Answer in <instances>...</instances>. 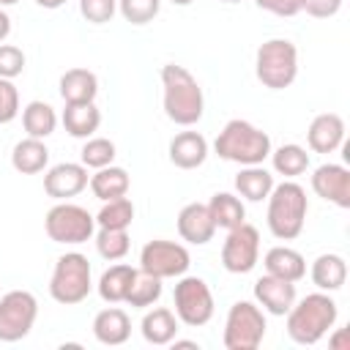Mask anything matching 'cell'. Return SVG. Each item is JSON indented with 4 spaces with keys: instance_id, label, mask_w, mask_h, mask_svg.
Wrapping results in <instances>:
<instances>
[{
    "instance_id": "cell-33",
    "label": "cell",
    "mask_w": 350,
    "mask_h": 350,
    "mask_svg": "<svg viewBox=\"0 0 350 350\" xmlns=\"http://www.w3.org/2000/svg\"><path fill=\"white\" fill-rule=\"evenodd\" d=\"M131 221H134V202L129 197L107 200L101 205V211L96 213V224L98 227H109V230H129Z\"/></svg>"
},
{
    "instance_id": "cell-10",
    "label": "cell",
    "mask_w": 350,
    "mask_h": 350,
    "mask_svg": "<svg viewBox=\"0 0 350 350\" xmlns=\"http://www.w3.org/2000/svg\"><path fill=\"white\" fill-rule=\"evenodd\" d=\"M38 317V301L30 290H8L0 298V342L25 339Z\"/></svg>"
},
{
    "instance_id": "cell-47",
    "label": "cell",
    "mask_w": 350,
    "mask_h": 350,
    "mask_svg": "<svg viewBox=\"0 0 350 350\" xmlns=\"http://www.w3.org/2000/svg\"><path fill=\"white\" fill-rule=\"evenodd\" d=\"M219 3H238V0H219Z\"/></svg>"
},
{
    "instance_id": "cell-45",
    "label": "cell",
    "mask_w": 350,
    "mask_h": 350,
    "mask_svg": "<svg viewBox=\"0 0 350 350\" xmlns=\"http://www.w3.org/2000/svg\"><path fill=\"white\" fill-rule=\"evenodd\" d=\"M170 3H175V5H191L194 0H170Z\"/></svg>"
},
{
    "instance_id": "cell-46",
    "label": "cell",
    "mask_w": 350,
    "mask_h": 350,
    "mask_svg": "<svg viewBox=\"0 0 350 350\" xmlns=\"http://www.w3.org/2000/svg\"><path fill=\"white\" fill-rule=\"evenodd\" d=\"M14 3H19V0H0V5H14Z\"/></svg>"
},
{
    "instance_id": "cell-30",
    "label": "cell",
    "mask_w": 350,
    "mask_h": 350,
    "mask_svg": "<svg viewBox=\"0 0 350 350\" xmlns=\"http://www.w3.org/2000/svg\"><path fill=\"white\" fill-rule=\"evenodd\" d=\"M22 126L27 131V137L36 139H46L49 134H55L57 129V112L46 104V101H30L22 109Z\"/></svg>"
},
{
    "instance_id": "cell-32",
    "label": "cell",
    "mask_w": 350,
    "mask_h": 350,
    "mask_svg": "<svg viewBox=\"0 0 350 350\" xmlns=\"http://www.w3.org/2000/svg\"><path fill=\"white\" fill-rule=\"evenodd\" d=\"M161 298V279L153 273H145L137 268V276L126 293V304L134 309H148Z\"/></svg>"
},
{
    "instance_id": "cell-23",
    "label": "cell",
    "mask_w": 350,
    "mask_h": 350,
    "mask_svg": "<svg viewBox=\"0 0 350 350\" xmlns=\"http://www.w3.org/2000/svg\"><path fill=\"white\" fill-rule=\"evenodd\" d=\"M90 191L96 200L107 202V200H115V197H126L129 189H131V178L123 167H115V164H107L101 170H96L88 180Z\"/></svg>"
},
{
    "instance_id": "cell-37",
    "label": "cell",
    "mask_w": 350,
    "mask_h": 350,
    "mask_svg": "<svg viewBox=\"0 0 350 350\" xmlns=\"http://www.w3.org/2000/svg\"><path fill=\"white\" fill-rule=\"evenodd\" d=\"M115 11H118V0H79V14L93 25L109 22Z\"/></svg>"
},
{
    "instance_id": "cell-15",
    "label": "cell",
    "mask_w": 350,
    "mask_h": 350,
    "mask_svg": "<svg viewBox=\"0 0 350 350\" xmlns=\"http://www.w3.org/2000/svg\"><path fill=\"white\" fill-rule=\"evenodd\" d=\"M254 301L262 306V312L282 317L295 304V282H287V279L265 273V276H260L254 282Z\"/></svg>"
},
{
    "instance_id": "cell-35",
    "label": "cell",
    "mask_w": 350,
    "mask_h": 350,
    "mask_svg": "<svg viewBox=\"0 0 350 350\" xmlns=\"http://www.w3.org/2000/svg\"><path fill=\"white\" fill-rule=\"evenodd\" d=\"M79 159H82L85 167L101 170V167L115 161V142L107 139V137H88L82 150H79Z\"/></svg>"
},
{
    "instance_id": "cell-43",
    "label": "cell",
    "mask_w": 350,
    "mask_h": 350,
    "mask_svg": "<svg viewBox=\"0 0 350 350\" xmlns=\"http://www.w3.org/2000/svg\"><path fill=\"white\" fill-rule=\"evenodd\" d=\"M8 33H11V16L0 8V44L8 38Z\"/></svg>"
},
{
    "instance_id": "cell-5",
    "label": "cell",
    "mask_w": 350,
    "mask_h": 350,
    "mask_svg": "<svg viewBox=\"0 0 350 350\" xmlns=\"http://www.w3.org/2000/svg\"><path fill=\"white\" fill-rule=\"evenodd\" d=\"M254 74L268 90H284L298 77V46L290 38H268L257 46Z\"/></svg>"
},
{
    "instance_id": "cell-44",
    "label": "cell",
    "mask_w": 350,
    "mask_h": 350,
    "mask_svg": "<svg viewBox=\"0 0 350 350\" xmlns=\"http://www.w3.org/2000/svg\"><path fill=\"white\" fill-rule=\"evenodd\" d=\"M68 0H36V5H41V8H49V11H55V8H60V5H66Z\"/></svg>"
},
{
    "instance_id": "cell-34",
    "label": "cell",
    "mask_w": 350,
    "mask_h": 350,
    "mask_svg": "<svg viewBox=\"0 0 350 350\" xmlns=\"http://www.w3.org/2000/svg\"><path fill=\"white\" fill-rule=\"evenodd\" d=\"M131 249V241H129V232L126 230H109V227H98L96 232V252L115 262V260H123Z\"/></svg>"
},
{
    "instance_id": "cell-24",
    "label": "cell",
    "mask_w": 350,
    "mask_h": 350,
    "mask_svg": "<svg viewBox=\"0 0 350 350\" xmlns=\"http://www.w3.org/2000/svg\"><path fill=\"white\" fill-rule=\"evenodd\" d=\"M49 164V148L44 145V139H36V137H25L14 145L11 150V167L22 175H36V172H44Z\"/></svg>"
},
{
    "instance_id": "cell-22",
    "label": "cell",
    "mask_w": 350,
    "mask_h": 350,
    "mask_svg": "<svg viewBox=\"0 0 350 350\" xmlns=\"http://www.w3.org/2000/svg\"><path fill=\"white\" fill-rule=\"evenodd\" d=\"M139 331H142V339L148 345H156V347H164L175 339L178 334V317L172 309L167 306H156L150 312H145L142 323H139Z\"/></svg>"
},
{
    "instance_id": "cell-11",
    "label": "cell",
    "mask_w": 350,
    "mask_h": 350,
    "mask_svg": "<svg viewBox=\"0 0 350 350\" xmlns=\"http://www.w3.org/2000/svg\"><path fill=\"white\" fill-rule=\"evenodd\" d=\"M189 265H191L189 249L183 243H175V241L156 238V241H148L139 252V271L153 273L161 282L183 276L189 271Z\"/></svg>"
},
{
    "instance_id": "cell-1",
    "label": "cell",
    "mask_w": 350,
    "mask_h": 350,
    "mask_svg": "<svg viewBox=\"0 0 350 350\" xmlns=\"http://www.w3.org/2000/svg\"><path fill=\"white\" fill-rule=\"evenodd\" d=\"M161 88H164V115L178 126L200 123L205 112V96L197 77L178 63L161 66Z\"/></svg>"
},
{
    "instance_id": "cell-39",
    "label": "cell",
    "mask_w": 350,
    "mask_h": 350,
    "mask_svg": "<svg viewBox=\"0 0 350 350\" xmlns=\"http://www.w3.org/2000/svg\"><path fill=\"white\" fill-rule=\"evenodd\" d=\"M19 115V90L11 79L0 77V123H11Z\"/></svg>"
},
{
    "instance_id": "cell-40",
    "label": "cell",
    "mask_w": 350,
    "mask_h": 350,
    "mask_svg": "<svg viewBox=\"0 0 350 350\" xmlns=\"http://www.w3.org/2000/svg\"><path fill=\"white\" fill-rule=\"evenodd\" d=\"M339 8H342V0H304V5H301V11H306L314 19H328V16L339 14Z\"/></svg>"
},
{
    "instance_id": "cell-6",
    "label": "cell",
    "mask_w": 350,
    "mask_h": 350,
    "mask_svg": "<svg viewBox=\"0 0 350 350\" xmlns=\"http://www.w3.org/2000/svg\"><path fill=\"white\" fill-rule=\"evenodd\" d=\"M90 290H93V273L88 257L82 252L60 254L49 276V295L63 306H74L82 304L90 295Z\"/></svg>"
},
{
    "instance_id": "cell-7",
    "label": "cell",
    "mask_w": 350,
    "mask_h": 350,
    "mask_svg": "<svg viewBox=\"0 0 350 350\" xmlns=\"http://www.w3.org/2000/svg\"><path fill=\"white\" fill-rule=\"evenodd\" d=\"M44 232L49 235V241L63 243V246H77L93 238L96 232V216L68 200H60L57 205H52L44 216Z\"/></svg>"
},
{
    "instance_id": "cell-20",
    "label": "cell",
    "mask_w": 350,
    "mask_h": 350,
    "mask_svg": "<svg viewBox=\"0 0 350 350\" xmlns=\"http://www.w3.org/2000/svg\"><path fill=\"white\" fill-rule=\"evenodd\" d=\"M63 129L77 137V139H88L98 131L101 126V109L96 107V101H77V104H66L63 115Z\"/></svg>"
},
{
    "instance_id": "cell-42",
    "label": "cell",
    "mask_w": 350,
    "mask_h": 350,
    "mask_svg": "<svg viewBox=\"0 0 350 350\" xmlns=\"http://www.w3.org/2000/svg\"><path fill=\"white\" fill-rule=\"evenodd\" d=\"M328 347L331 350H350V331L347 328H336L328 336Z\"/></svg>"
},
{
    "instance_id": "cell-16",
    "label": "cell",
    "mask_w": 350,
    "mask_h": 350,
    "mask_svg": "<svg viewBox=\"0 0 350 350\" xmlns=\"http://www.w3.org/2000/svg\"><path fill=\"white\" fill-rule=\"evenodd\" d=\"M178 235H180L186 243H194V246H205L208 241H213L216 224H213V219H211L208 205H202V202H189V205H183L180 213H178Z\"/></svg>"
},
{
    "instance_id": "cell-12",
    "label": "cell",
    "mask_w": 350,
    "mask_h": 350,
    "mask_svg": "<svg viewBox=\"0 0 350 350\" xmlns=\"http://www.w3.org/2000/svg\"><path fill=\"white\" fill-rule=\"evenodd\" d=\"M260 260V232L254 224L241 221L238 227L227 230L221 243V265L230 273H249Z\"/></svg>"
},
{
    "instance_id": "cell-29",
    "label": "cell",
    "mask_w": 350,
    "mask_h": 350,
    "mask_svg": "<svg viewBox=\"0 0 350 350\" xmlns=\"http://www.w3.org/2000/svg\"><path fill=\"white\" fill-rule=\"evenodd\" d=\"M208 211H211V219L216 224V230H232L238 227L241 221H246V208L241 202V197L230 194V191H216L208 202Z\"/></svg>"
},
{
    "instance_id": "cell-25",
    "label": "cell",
    "mask_w": 350,
    "mask_h": 350,
    "mask_svg": "<svg viewBox=\"0 0 350 350\" xmlns=\"http://www.w3.org/2000/svg\"><path fill=\"white\" fill-rule=\"evenodd\" d=\"M309 276H312V282H314L317 290H323V293H336V290L347 282V262H345L342 254H334V252L320 254V257L312 262Z\"/></svg>"
},
{
    "instance_id": "cell-19",
    "label": "cell",
    "mask_w": 350,
    "mask_h": 350,
    "mask_svg": "<svg viewBox=\"0 0 350 350\" xmlns=\"http://www.w3.org/2000/svg\"><path fill=\"white\" fill-rule=\"evenodd\" d=\"M170 161L178 170H197L208 159V139L200 131H180L170 139Z\"/></svg>"
},
{
    "instance_id": "cell-18",
    "label": "cell",
    "mask_w": 350,
    "mask_h": 350,
    "mask_svg": "<svg viewBox=\"0 0 350 350\" xmlns=\"http://www.w3.org/2000/svg\"><path fill=\"white\" fill-rule=\"evenodd\" d=\"M93 336L107 347L126 345L131 336V317L120 306H107L93 317Z\"/></svg>"
},
{
    "instance_id": "cell-41",
    "label": "cell",
    "mask_w": 350,
    "mask_h": 350,
    "mask_svg": "<svg viewBox=\"0 0 350 350\" xmlns=\"http://www.w3.org/2000/svg\"><path fill=\"white\" fill-rule=\"evenodd\" d=\"M254 3H257V8L276 14V16H295L304 5V0H254Z\"/></svg>"
},
{
    "instance_id": "cell-31",
    "label": "cell",
    "mask_w": 350,
    "mask_h": 350,
    "mask_svg": "<svg viewBox=\"0 0 350 350\" xmlns=\"http://www.w3.org/2000/svg\"><path fill=\"white\" fill-rule=\"evenodd\" d=\"M271 164L279 175L298 178L309 170V153H306V148H301L295 142H287V145H279L276 150H271Z\"/></svg>"
},
{
    "instance_id": "cell-28",
    "label": "cell",
    "mask_w": 350,
    "mask_h": 350,
    "mask_svg": "<svg viewBox=\"0 0 350 350\" xmlns=\"http://www.w3.org/2000/svg\"><path fill=\"white\" fill-rule=\"evenodd\" d=\"M134 276H137V268H131L129 262L109 265V268L101 273L98 284H96L101 301H107V304H120V301H126V293H129Z\"/></svg>"
},
{
    "instance_id": "cell-14",
    "label": "cell",
    "mask_w": 350,
    "mask_h": 350,
    "mask_svg": "<svg viewBox=\"0 0 350 350\" xmlns=\"http://www.w3.org/2000/svg\"><path fill=\"white\" fill-rule=\"evenodd\" d=\"M312 191L336 208H350V170L345 164H320L312 172Z\"/></svg>"
},
{
    "instance_id": "cell-9",
    "label": "cell",
    "mask_w": 350,
    "mask_h": 350,
    "mask_svg": "<svg viewBox=\"0 0 350 350\" xmlns=\"http://www.w3.org/2000/svg\"><path fill=\"white\" fill-rule=\"evenodd\" d=\"M172 306H175L178 323L200 328L213 317V293L205 279L183 273L178 276V284L172 290Z\"/></svg>"
},
{
    "instance_id": "cell-27",
    "label": "cell",
    "mask_w": 350,
    "mask_h": 350,
    "mask_svg": "<svg viewBox=\"0 0 350 350\" xmlns=\"http://www.w3.org/2000/svg\"><path fill=\"white\" fill-rule=\"evenodd\" d=\"M96 93H98V77L88 68H68L60 77V96L66 104L93 101Z\"/></svg>"
},
{
    "instance_id": "cell-21",
    "label": "cell",
    "mask_w": 350,
    "mask_h": 350,
    "mask_svg": "<svg viewBox=\"0 0 350 350\" xmlns=\"http://www.w3.org/2000/svg\"><path fill=\"white\" fill-rule=\"evenodd\" d=\"M265 273L287 279V282H301L306 276V260L301 252L290 249V246H271L262 257Z\"/></svg>"
},
{
    "instance_id": "cell-13",
    "label": "cell",
    "mask_w": 350,
    "mask_h": 350,
    "mask_svg": "<svg viewBox=\"0 0 350 350\" xmlns=\"http://www.w3.org/2000/svg\"><path fill=\"white\" fill-rule=\"evenodd\" d=\"M88 167L82 161H60L55 167L46 170L44 175V191L52 197V200H71L77 197L79 191L88 189Z\"/></svg>"
},
{
    "instance_id": "cell-38",
    "label": "cell",
    "mask_w": 350,
    "mask_h": 350,
    "mask_svg": "<svg viewBox=\"0 0 350 350\" xmlns=\"http://www.w3.org/2000/svg\"><path fill=\"white\" fill-rule=\"evenodd\" d=\"M25 71V52L14 44H0V77L14 79Z\"/></svg>"
},
{
    "instance_id": "cell-26",
    "label": "cell",
    "mask_w": 350,
    "mask_h": 350,
    "mask_svg": "<svg viewBox=\"0 0 350 350\" xmlns=\"http://www.w3.org/2000/svg\"><path fill=\"white\" fill-rule=\"evenodd\" d=\"M271 189H273V175H271L262 164H249V167H243V170L235 175V191H238L243 200H249V202H262V200H268Z\"/></svg>"
},
{
    "instance_id": "cell-2",
    "label": "cell",
    "mask_w": 350,
    "mask_h": 350,
    "mask_svg": "<svg viewBox=\"0 0 350 350\" xmlns=\"http://www.w3.org/2000/svg\"><path fill=\"white\" fill-rule=\"evenodd\" d=\"M339 309L328 293H309L287 312V336L295 345H317L336 323Z\"/></svg>"
},
{
    "instance_id": "cell-3",
    "label": "cell",
    "mask_w": 350,
    "mask_h": 350,
    "mask_svg": "<svg viewBox=\"0 0 350 350\" xmlns=\"http://www.w3.org/2000/svg\"><path fill=\"white\" fill-rule=\"evenodd\" d=\"M306 213H309V200H306V189L295 180H282L273 183L271 194H268V230L273 238L279 241H293L304 232L306 224Z\"/></svg>"
},
{
    "instance_id": "cell-17",
    "label": "cell",
    "mask_w": 350,
    "mask_h": 350,
    "mask_svg": "<svg viewBox=\"0 0 350 350\" xmlns=\"http://www.w3.org/2000/svg\"><path fill=\"white\" fill-rule=\"evenodd\" d=\"M306 142L314 153H334L345 142V120L336 112L314 115L306 129Z\"/></svg>"
},
{
    "instance_id": "cell-8",
    "label": "cell",
    "mask_w": 350,
    "mask_h": 350,
    "mask_svg": "<svg viewBox=\"0 0 350 350\" xmlns=\"http://www.w3.org/2000/svg\"><path fill=\"white\" fill-rule=\"evenodd\" d=\"M265 328L268 323H265V312L260 309V304L235 301L224 320L221 345L227 350H257L265 339Z\"/></svg>"
},
{
    "instance_id": "cell-4",
    "label": "cell",
    "mask_w": 350,
    "mask_h": 350,
    "mask_svg": "<svg viewBox=\"0 0 350 350\" xmlns=\"http://www.w3.org/2000/svg\"><path fill=\"white\" fill-rule=\"evenodd\" d=\"M213 150L219 153V159L241 167L262 164L271 156V137L254 123L243 118H232L224 123V129L213 139Z\"/></svg>"
},
{
    "instance_id": "cell-36",
    "label": "cell",
    "mask_w": 350,
    "mask_h": 350,
    "mask_svg": "<svg viewBox=\"0 0 350 350\" xmlns=\"http://www.w3.org/2000/svg\"><path fill=\"white\" fill-rule=\"evenodd\" d=\"M161 0H118V11L131 25H148L159 16Z\"/></svg>"
}]
</instances>
